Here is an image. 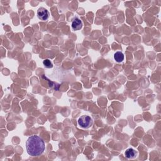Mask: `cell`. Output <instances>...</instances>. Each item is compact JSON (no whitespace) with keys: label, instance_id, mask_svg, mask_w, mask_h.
Here are the masks:
<instances>
[{"label":"cell","instance_id":"obj_1","mask_svg":"<svg viewBox=\"0 0 161 161\" xmlns=\"http://www.w3.org/2000/svg\"><path fill=\"white\" fill-rule=\"evenodd\" d=\"M26 149L28 154L30 156H39L45 149L44 141L39 136H30L26 142Z\"/></svg>","mask_w":161,"mask_h":161},{"label":"cell","instance_id":"obj_2","mask_svg":"<svg viewBox=\"0 0 161 161\" xmlns=\"http://www.w3.org/2000/svg\"><path fill=\"white\" fill-rule=\"evenodd\" d=\"M78 124L81 128L87 129L90 128L93 125V120L89 116L83 115L79 118Z\"/></svg>","mask_w":161,"mask_h":161},{"label":"cell","instance_id":"obj_3","mask_svg":"<svg viewBox=\"0 0 161 161\" xmlns=\"http://www.w3.org/2000/svg\"><path fill=\"white\" fill-rule=\"evenodd\" d=\"M37 16L42 21H46L49 19L50 13L45 8L41 7L37 10Z\"/></svg>","mask_w":161,"mask_h":161},{"label":"cell","instance_id":"obj_4","mask_svg":"<svg viewBox=\"0 0 161 161\" xmlns=\"http://www.w3.org/2000/svg\"><path fill=\"white\" fill-rule=\"evenodd\" d=\"M72 28L75 30V31H78L81 30L82 28V22L78 18H75L72 20Z\"/></svg>","mask_w":161,"mask_h":161},{"label":"cell","instance_id":"obj_5","mask_svg":"<svg viewBox=\"0 0 161 161\" xmlns=\"http://www.w3.org/2000/svg\"><path fill=\"white\" fill-rule=\"evenodd\" d=\"M125 155L128 159H134L137 156V152L133 149H128L126 150Z\"/></svg>","mask_w":161,"mask_h":161},{"label":"cell","instance_id":"obj_6","mask_svg":"<svg viewBox=\"0 0 161 161\" xmlns=\"http://www.w3.org/2000/svg\"><path fill=\"white\" fill-rule=\"evenodd\" d=\"M114 59L117 62H121L124 60V55L121 52H117L114 54Z\"/></svg>","mask_w":161,"mask_h":161},{"label":"cell","instance_id":"obj_7","mask_svg":"<svg viewBox=\"0 0 161 161\" xmlns=\"http://www.w3.org/2000/svg\"><path fill=\"white\" fill-rule=\"evenodd\" d=\"M43 64L44 67L47 69H51L53 68V64L49 59H45L43 61Z\"/></svg>","mask_w":161,"mask_h":161}]
</instances>
